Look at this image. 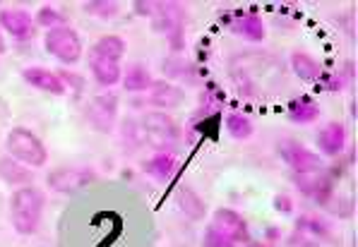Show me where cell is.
Wrapping results in <instances>:
<instances>
[{"label":"cell","instance_id":"cell-1","mask_svg":"<svg viewBox=\"0 0 358 247\" xmlns=\"http://www.w3.org/2000/svg\"><path fill=\"white\" fill-rule=\"evenodd\" d=\"M43 207H46V197L34 185L15 190L13 197H10V221H13V228L20 235L36 233L38 223H41Z\"/></svg>","mask_w":358,"mask_h":247},{"label":"cell","instance_id":"cell-2","mask_svg":"<svg viewBox=\"0 0 358 247\" xmlns=\"http://www.w3.org/2000/svg\"><path fill=\"white\" fill-rule=\"evenodd\" d=\"M5 149H8L10 158L20 161L27 168H41L48 161V151L43 142L24 128L10 130L8 137H5Z\"/></svg>","mask_w":358,"mask_h":247},{"label":"cell","instance_id":"cell-3","mask_svg":"<svg viewBox=\"0 0 358 247\" xmlns=\"http://www.w3.org/2000/svg\"><path fill=\"white\" fill-rule=\"evenodd\" d=\"M142 133H145V140L159 151H166L171 147H176V142H178V137H180L176 120L162 111L145 115V120H142Z\"/></svg>","mask_w":358,"mask_h":247},{"label":"cell","instance_id":"cell-4","mask_svg":"<svg viewBox=\"0 0 358 247\" xmlns=\"http://www.w3.org/2000/svg\"><path fill=\"white\" fill-rule=\"evenodd\" d=\"M43 46L53 58H58L65 65H75L82 58V38L70 27H60V29H51L43 36Z\"/></svg>","mask_w":358,"mask_h":247},{"label":"cell","instance_id":"cell-5","mask_svg":"<svg viewBox=\"0 0 358 247\" xmlns=\"http://www.w3.org/2000/svg\"><path fill=\"white\" fill-rule=\"evenodd\" d=\"M87 123L96 130V133L108 135L115 128V118H118V96L115 94H96L87 103Z\"/></svg>","mask_w":358,"mask_h":247},{"label":"cell","instance_id":"cell-6","mask_svg":"<svg viewBox=\"0 0 358 247\" xmlns=\"http://www.w3.org/2000/svg\"><path fill=\"white\" fill-rule=\"evenodd\" d=\"M279 151H282L284 161L291 166V171L294 175H308V173H320L324 168L320 154L306 149V147L296 144V142H284L282 147H279Z\"/></svg>","mask_w":358,"mask_h":247},{"label":"cell","instance_id":"cell-7","mask_svg":"<svg viewBox=\"0 0 358 247\" xmlns=\"http://www.w3.org/2000/svg\"><path fill=\"white\" fill-rule=\"evenodd\" d=\"M222 238H227L229 243H250V230H248L245 218L234 209H217L212 218V226Z\"/></svg>","mask_w":358,"mask_h":247},{"label":"cell","instance_id":"cell-8","mask_svg":"<svg viewBox=\"0 0 358 247\" xmlns=\"http://www.w3.org/2000/svg\"><path fill=\"white\" fill-rule=\"evenodd\" d=\"M96 175L94 171L90 168H80V166H63V168H56V171L48 173L46 183L48 188L53 192H75L85 185H90Z\"/></svg>","mask_w":358,"mask_h":247},{"label":"cell","instance_id":"cell-9","mask_svg":"<svg viewBox=\"0 0 358 247\" xmlns=\"http://www.w3.org/2000/svg\"><path fill=\"white\" fill-rule=\"evenodd\" d=\"M0 29H5L13 38H31L36 27L27 10L5 8V10H0Z\"/></svg>","mask_w":358,"mask_h":247},{"label":"cell","instance_id":"cell-10","mask_svg":"<svg viewBox=\"0 0 358 247\" xmlns=\"http://www.w3.org/2000/svg\"><path fill=\"white\" fill-rule=\"evenodd\" d=\"M152 22L157 31H176L183 24V8L176 3H152Z\"/></svg>","mask_w":358,"mask_h":247},{"label":"cell","instance_id":"cell-11","mask_svg":"<svg viewBox=\"0 0 358 247\" xmlns=\"http://www.w3.org/2000/svg\"><path fill=\"white\" fill-rule=\"evenodd\" d=\"M22 80L27 82V84H31L34 89H41L46 91V94H65V84L60 82L58 73H51V70L46 68H27L22 70Z\"/></svg>","mask_w":358,"mask_h":247},{"label":"cell","instance_id":"cell-12","mask_svg":"<svg viewBox=\"0 0 358 247\" xmlns=\"http://www.w3.org/2000/svg\"><path fill=\"white\" fill-rule=\"evenodd\" d=\"M317 147H320V151L324 156H339L346 147V128L341 123H337V120L329 123L327 128L317 135Z\"/></svg>","mask_w":358,"mask_h":247},{"label":"cell","instance_id":"cell-13","mask_svg":"<svg viewBox=\"0 0 358 247\" xmlns=\"http://www.w3.org/2000/svg\"><path fill=\"white\" fill-rule=\"evenodd\" d=\"M185 98V91L178 84H171V82H154L150 87V101L157 108H176L180 106Z\"/></svg>","mask_w":358,"mask_h":247},{"label":"cell","instance_id":"cell-14","mask_svg":"<svg viewBox=\"0 0 358 247\" xmlns=\"http://www.w3.org/2000/svg\"><path fill=\"white\" fill-rule=\"evenodd\" d=\"M90 68H92V75L94 80L99 82L101 87H113L120 82V63L115 60H108V58H99V56H90Z\"/></svg>","mask_w":358,"mask_h":247},{"label":"cell","instance_id":"cell-15","mask_svg":"<svg viewBox=\"0 0 358 247\" xmlns=\"http://www.w3.org/2000/svg\"><path fill=\"white\" fill-rule=\"evenodd\" d=\"M0 178L8 185H22V188H27V185L34 180V173H31V168L22 166L20 161L5 156V158H0Z\"/></svg>","mask_w":358,"mask_h":247},{"label":"cell","instance_id":"cell-16","mask_svg":"<svg viewBox=\"0 0 358 247\" xmlns=\"http://www.w3.org/2000/svg\"><path fill=\"white\" fill-rule=\"evenodd\" d=\"M291 68H294V73L306 82H315V80H320V75H322V65L317 63L310 53H303V51L291 53Z\"/></svg>","mask_w":358,"mask_h":247},{"label":"cell","instance_id":"cell-17","mask_svg":"<svg viewBox=\"0 0 358 247\" xmlns=\"http://www.w3.org/2000/svg\"><path fill=\"white\" fill-rule=\"evenodd\" d=\"M90 56H99V58H108V60H115L120 63V58L125 56V41L115 34H108V36H101L94 46L90 48Z\"/></svg>","mask_w":358,"mask_h":247},{"label":"cell","instance_id":"cell-18","mask_svg":"<svg viewBox=\"0 0 358 247\" xmlns=\"http://www.w3.org/2000/svg\"><path fill=\"white\" fill-rule=\"evenodd\" d=\"M120 77H123V87L128 91H150V87L154 84L150 70H147L142 63L128 65V70H125Z\"/></svg>","mask_w":358,"mask_h":247},{"label":"cell","instance_id":"cell-19","mask_svg":"<svg viewBox=\"0 0 358 247\" xmlns=\"http://www.w3.org/2000/svg\"><path fill=\"white\" fill-rule=\"evenodd\" d=\"M289 118L294 120V123L308 125L320 118V108H317V103L313 101L310 96H301L289 103Z\"/></svg>","mask_w":358,"mask_h":247},{"label":"cell","instance_id":"cell-20","mask_svg":"<svg viewBox=\"0 0 358 247\" xmlns=\"http://www.w3.org/2000/svg\"><path fill=\"white\" fill-rule=\"evenodd\" d=\"M142 171L145 173H150L152 178H157V180H169L171 175H173L176 171V158H173V154H166V151H159L157 156L152 158V161H145L142 163Z\"/></svg>","mask_w":358,"mask_h":247},{"label":"cell","instance_id":"cell-21","mask_svg":"<svg viewBox=\"0 0 358 247\" xmlns=\"http://www.w3.org/2000/svg\"><path fill=\"white\" fill-rule=\"evenodd\" d=\"M178 204H180V209L185 211V216H190L192 221H200V218H205V211H207L205 202H202L190 188H183L178 192Z\"/></svg>","mask_w":358,"mask_h":247},{"label":"cell","instance_id":"cell-22","mask_svg":"<svg viewBox=\"0 0 358 247\" xmlns=\"http://www.w3.org/2000/svg\"><path fill=\"white\" fill-rule=\"evenodd\" d=\"M236 31L241 36L248 38V41H262L267 36V29H264V22L257 17V15H243L236 24Z\"/></svg>","mask_w":358,"mask_h":247},{"label":"cell","instance_id":"cell-23","mask_svg":"<svg viewBox=\"0 0 358 247\" xmlns=\"http://www.w3.org/2000/svg\"><path fill=\"white\" fill-rule=\"evenodd\" d=\"M227 130L234 140H241V142L248 140V137H252V133H255L250 118L243 113H229L227 115Z\"/></svg>","mask_w":358,"mask_h":247},{"label":"cell","instance_id":"cell-24","mask_svg":"<svg viewBox=\"0 0 358 247\" xmlns=\"http://www.w3.org/2000/svg\"><path fill=\"white\" fill-rule=\"evenodd\" d=\"M65 22H68V20H65V15L60 13L58 8H51V5H43V8H38V13L34 17V24L46 27V31L60 29V27H68Z\"/></svg>","mask_w":358,"mask_h":247},{"label":"cell","instance_id":"cell-25","mask_svg":"<svg viewBox=\"0 0 358 247\" xmlns=\"http://www.w3.org/2000/svg\"><path fill=\"white\" fill-rule=\"evenodd\" d=\"M322 207H324V211L332 214V216H339V218H351V216H354V200H351V197L332 195Z\"/></svg>","mask_w":358,"mask_h":247},{"label":"cell","instance_id":"cell-26","mask_svg":"<svg viewBox=\"0 0 358 247\" xmlns=\"http://www.w3.org/2000/svg\"><path fill=\"white\" fill-rule=\"evenodd\" d=\"M87 15H94V17H101V20H111L118 15L120 5L118 3H108V0H90V3L82 5Z\"/></svg>","mask_w":358,"mask_h":247},{"label":"cell","instance_id":"cell-27","mask_svg":"<svg viewBox=\"0 0 358 247\" xmlns=\"http://www.w3.org/2000/svg\"><path fill=\"white\" fill-rule=\"evenodd\" d=\"M202 247H236L234 243H229L227 238L217 233L214 228H207L205 230V240H202Z\"/></svg>","mask_w":358,"mask_h":247},{"label":"cell","instance_id":"cell-28","mask_svg":"<svg viewBox=\"0 0 358 247\" xmlns=\"http://www.w3.org/2000/svg\"><path fill=\"white\" fill-rule=\"evenodd\" d=\"M299 226H306V228H310L315 235H322V238H327L329 235V228H327V223H322V221H315L313 216H303V221L299 223Z\"/></svg>","mask_w":358,"mask_h":247},{"label":"cell","instance_id":"cell-29","mask_svg":"<svg viewBox=\"0 0 358 247\" xmlns=\"http://www.w3.org/2000/svg\"><path fill=\"white\" fill-rule=\"evenodd\" d=\"M274 209L284 211V214H291V211H294V202H291L286 195H277V197H274Z\"/></svg>","mask_w":358,"mask_h":247},{"label":"cell","instance_id":"cell-30","mask_svg":"<svg viewBox=\"0 0 358 247\" xmlns=\"http://www.w3.org/2000/svg\"><path fill=\"white\" fill-rule=\"evenodd\" d=\"M8 51V46H5V38H3V29H0V56Z\"/></svg>","mask_w":358,"mask_h":247},{"label":"cell","instance_id":"cell-31","mask_svg":"<svg viewBox=\"0 0 358 247\" xmlns=\"http://www.w3.org/2000/svg\"><path fill=\"white\" fill-rule=\"evenodd\" d=\"M248 247H269V245H264V243H248Z\"/></svg>","mask_w":358,"mask_h":247}]
</instances>
